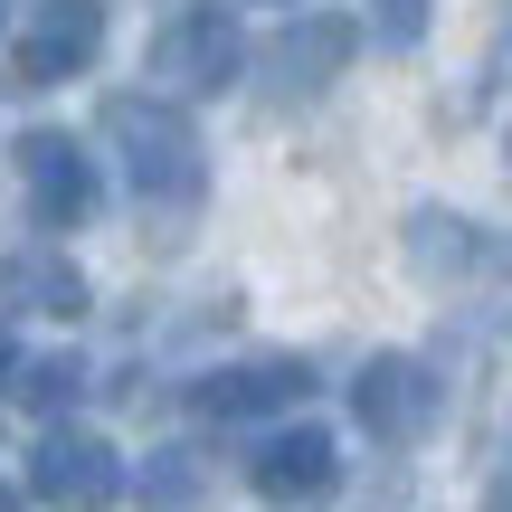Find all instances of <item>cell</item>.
Returning <instances> with one entry per match:
<instances>
[{
  "label": "cell",
  "instance_id": "2",
  "mask_svg": "<svg viewBox=\"0 0 512 512\" xmlns=\"http://www.w3.org/2000/svg\"><path fill=\"white\" fill-rule=\"evenodd\" d=\"M351 418L380 446H418L427 427H437V370H427L418 351H370V370L351 380Z\"/></svg>",
  "mask_w": 512,
  "mask_h": 512
},
{
  "label": "cell",
  "instance_id": "16",
  "mask_svg": "<svg viewBox=\"0 0 512 512\" xmlns=\"http://www.w3.org/2000/svg\"><path fill=\"white\" fill-rule=\"evenodd\" d=\"M484 512H512V484H494V494H484Z\"/></svg>",
  "mask_w": 512,
  "mask_h": 512
},
{
  "label": "cell",
  "instance_id": "6",
  "mask_svg": "<svg viewBox=\"0 0 512 512\" xmlns=\"http://www.w3.org/2000/svg\"><path fill=\"white\" fill-rule=\"evenodd\" d=\"M95 48H105V0H38L10 67H19V86H57V76H86Z\"/></svg>",
  "mask_w": 512,
  "mask_h": 512
},
{
  "label": "cell",
  "instance_id": "5",
  "mask_svg": "<svg viewBox=\"0 0 512 512\" xmlns=\"http://www.w3.org/2000/svg\"><path fill=\"white\" fill-rule=\"evenodd\" d=\"M238 67H247V38H238L228 10H181L162 38H152V76H162L171 95H219Z\"/></svg>",
  "mask_w": 512,
  "mask_h": 512
},
{
  "label": "cell",
  "instance_id": "8",
  "mask_svg": "<svg viewBox=\"0 0 512 512\" xmlns=\"http://www.w3.org/2000/svg\"><path fill=\"white\" fill-rule=\"evenodd\" d=\"M313 399V361H294V351H275V361H238V370H209V380H190V418H285V408Z\"/></svg>",
  "mask_w": 512,
  "mask_h": 512
},
{
  "label": "cell",
  "instance_id": "13",
  "mask_svg": "<svg viewBox=\"0 0 512 512\" xmlns=\"http://www.w3.org/2000/svg\"><path fill=\"white\" fill-rule=\"evenodd\" d=\"M10 399H19V408H67V399H76V361H67V351L19 361V370H10Z\"/></svg>",
  "mask_w": 512,
  "mask_h": 512
},
{
  "label": "cell",
  "instance_id": "3",
  "mask_svg": "<svg viewBox=\"0 0 512 512\" xmlns=\"http://www.w3.org/2000/svg\"><path fill=\"white\" fill-rule=\"evenodd\" d=\"M29 494L67 503V512H105L124 494V465H114V446L95 437V427H48V437L29 446Z\"/></svg>",
  "mask_w": 512,
  "mask_h": 512
},
{
  "label": "cell",
  "instance_id": "17",
  "mask_svg": "<svg viewBox=\"0 0 512 512\" xmlns=\"http://www.w3.org/2000/svg\"><path fill=\"white\" fill-rule=\"evenodd\" d=\"M0 512H29V503H19V494H10V484H0Z\"/></svg>",
  "mask_w": 512,
  "mask_h": 512
},
{
  "label": "cell",
  "instance_id": "14",
  "mask_svg": "<svg viewBox=\"0 0 512 512\" xmlns=\"http://www.w3.org/2000/svg\"><path fill=\"white\" fill-rule=\"evenodd\" d=\"M370 19H380L389 48H418L427 38V0H370Z\"/></svg>",
  "mask_w": 512,
  "mask_h": 512
},
{
  "label": "cell",
  "instance_id": "7",
  "mask_svg": "<svg viewBox=\"0 0 512 512\" xmlns=\"http://www.w3.org/2000/svg\"><path fill=\"white\" fill-rule=\"evenodd\" d=\"M351 48H361V29H351L342 10H304V19H294V29L266 48V57H256V76H266V95L304 105V95H323L332 76L351 67Z\"/></svg>",
  "mask_w": 512,
  "mask_h": 512
},
{
  "label": "cell",
  "instance_id": "1",
  "mask_svg": "<svg viewBox=\"0 0 512 512\" xmlns=\"http://www.w3.org/2000/svg\"><path fill=\"white\" fill-rule=\"evenodd\" d=\"M105 133H114V152H124L143 200H171V209L200 200L209 152H200V133H190L181 105H162V95H105Z\"/></svg>",
  "mask_w": 512,
  "mask_h": 512
},
{
  "label": "cell",
  "instance_id": "4",
  "mask_svg": "<svg viewBox=\"0 0 512 512\" xmlns=\"http://www.w3.org/2000/svg\"><path fill=\"white\" fill-rule=\"evenodd\" d=\"M19 190H29V219L38 228H86L95 219V162H86V143H67V133H19Z\"/></svg>",
  "mask_w": 512,
  "mask_h": 512
},
{
  "label": "cell",
  "instance_id": "9",
  "mask_svg": "<svg viewBox=\"0 0 512 512\" xmlns=\"http://www.w3.org/2000/svg\"><path fill=\"white\" fill-rule=\"evenodd\" d=\"M247 475H256V494H266V503H323L332 475H342V456H332L323 427H275V437L256 446Z\"/></svg>",
  "mask_w": 512,
  "mask_h": 512
},
{
  "label": "cell",
  "instance_id": "12",
  "mask_svg": "<svg viewBox=\"0 0 512 512\" xmlns=\"http://www.w3.org/2000/svg\"><path fill=\"white\" fill-rule=\"evenodd\" d=\"M143 512H200V456L190 446L143 456Z\"/></svg>",
  "mask_w": 512,
  "mask_h": 512
},
{
  "label": "cell",
  "instance_id": "10",
  "mask_svg": "<svg viewBox=\"0 0 512 512\" xmlns=\"http://www.w3.org/2000/svg\"><path fill=\"white\" fill-rule=\"evenodd\" d=\"M0 285H10L19 313H48V323H76V313H86V275H76L57 247H19L10 266H0Z\"/></svg>",
  "mask_w": 512,
  "mask_h": 512
},
{
  "label": "cell",
  "instance_id": "15",
  "mask_svg": "<svg viewBox=\"0 0 512 512\" xmlns=\"http://www.w3.org/2000/svg\"><path fill=\"white\" fill-rule=\"evenodd\" d=\"M494 76H512V0L494 10Z\"/></svg>",
  "mask_w": 512,
  "mask_h": 512
},
{
  "label": "cell",
  "instance_id": "11",
  "mask_svg": "<svg viewBox=\"0 0 512 512\" xmlns=\"http://www.w3.org/2000/svg\"><path fill=\"white\" fill-rule=\"evenodd\" d=\"M408 256H418V275H475L484 266V228H465V219H446V209H418L408 219Z\"/></svg>",
  "mask_w": 512,
  "mask_h": 512
}]
</instances>
